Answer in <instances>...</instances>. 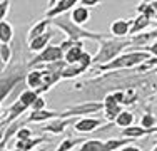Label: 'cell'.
<instances>
[{"instance_id": "1", "label": "cell", "mask_w": 157, "mask_h": 151, "mask_svg": "<svg viewBox=\"0 0 157 151\" xmlns=\"http://www.w3.org/2000/svg\"><path fill=\"white\" fill-rule=\"evenodd\" d=\"M130 47H132L130 37H125V39H115V37L109 35L107 39L100 40L99 42V51L95 52V55H92L94 66H104V64H107V62H112V60L117 59L121 54H124L125 51H129Z\"/></svg>"}, {"instance_id": "2", "label": "cell", "mask_w": 157, "mask_h": 151, "mask_svg": "<svg viewBox=\"0 0 157 151\" xmlns=\"http://www.w3.org/2000/svg\"><path fill=\"white\" fill-rule=\"evenodd\" d=\"M50 25H54L55 29L62 30L67 35V39L70 40H94V42H100V40L107 39L110 34H102V32H94V30H87L80 25H75L72 20H70L67 15H62V17H55L50 20Z\"/></svg>"}, {"instance_id": "3", "label": "cell", "mask_w": 157, "mask_h": 151, "mask_svg": "<svg viewBox=\"0 0 157 151\" xmlns=\"http://www.w3.org/2000/svg\"><path fill=\"white\" fill-rule=\"evenodd\" d=\"M27 72H29L27 62H18L7 67V71L0 76V103L9 99L10 94L13 91H17V88L25 86Z\"/></svg>"}, {"instance_id": "4", "label": "cell", "mask_w": 157, "mask_h": 151, "mask_svg": "<svg viewBox=\"0 0 157 151\" xmlns=\"http://www.w3.org/2000/svg\"><path fill=\"white\" fill-rule=\"evenodd\" d=\"M147 59H151V54L145 51H125L124 54H121L112 62H107L104 66H94V72L102 74V72H117V71L122 69H132V67H139Z\"/></svg>"}, {"instance_id": "5", "label": "cell", "mask_w": 157, "mask_h": 151, "mask_svg": "<svg viewBox=\"0 0 157 151\" xmlns=\"http://www.w3.org/2000/svg\"><path fill=\"white\" fill-rule=\"evenodd\" d=\"M63 60V52L60 51L59 45H47L42 52L35 54V57L32 60H29L27 66L29 69H33L37 66H45V64H52V62H59Z\"/></svg>"}, {"instance_id": "6", "label": "cell", "mask_w": 157, "mask_h": 151, "mask_svg": "<svg viewBox=\"0 0 157 151\" xmlns=\"http://www.w3.org/2000/svg\"><path fill=\"white\" fill-rule=\"evenodd\" d=\"M102 109H104L102 101H99V103L82 101V103H78V104L65 108L60 112V118H78V116H84V114H95V112L102 111Z\"/></svg>"}, {"instance_id": "7", "label": "cell", "mask_w": 157, "mask_h": 151, "mask_svg": "<svg viewBox=\"0 0 157 151\" xmlns=\"http://www.w3.org/2000/svg\"><path fill=\"white\" fill-rule=\"evenodd\" d=\"M77 0H54V2L48 3V9L45 15H44V18H48V20H52V18L55 17H62L63 14H67L70 9H74V7L77 5Z\"/></svg>"}, {"instance_id": "8", "label": "cell", "mask_w": 157, "mask_h": 151, "mask_svg": "<svg viewBox=\"0 0 157 151\" xmlns=\"http://www.w3.org/2000/svg\"><path fill=\"white\" fill-rule=\"evenodd\" d=\"M74 123H75V118H55V119H50V121H47V123H44V126L40 128V129L45 134L57 136V134H62L63 131Z\"/></svg>"}, {"instance_id": "9", "label": "cell", "mask_w": 157, "mask_h": 151, "mask_svg": "<svg viewBox=\"0 0 157 151\" xmlns=\"http://www.w3.org/2000/svg\"><path fill=\"white\" fill-rule=\"evenodd\" d=\"M102 126H104V121L92 118V116L78 118L75 123H74V129H75V133H78V134H92Z\"/></svg>"}, {"instance_id": "10", "label": "cell", "mask_w": 157, "mask_h": 151, "mask_svg": "<svg viewBox=\"0 0 157 151\" xmlns=\"http://www.w3.org/2000/svg\"><path fill=\"white\" fill-rule=\"evenodd\" d=\"M102 104H104V119L107 121V123H114L115 118H117L119 114L122 112V106L119 104V103H115V99L112 97V94H107L105 97H104V101H102Z\"/></svg>"}, {"instance_id": "11", "label": "cell", "mask_w": 157, "mask_h": 151, "mask_svg": "<svg viewBox=\"0 0 157 151\" xmlns=\"http://www.w3.org/2000/svg\"><path fill=\"white\" fill-rule=\"evenodd\" d=\"M130 32V18H115L110 24V35L115 39H125Z\"/></svg>"}, {"instance_id": "12", "label": "cell", "mask_w": 157, "mask_h": 151, "mask_svg": "<svg viewBox=\"0 0 157 151\" xmlns=\"http://www.w3.org/2000/svg\"><path fill=\"white\" fill-rule=\"evenodd\" d=\"M60 118V112L57 111H48V109H42V111H30V114L25 118L27 124H33V123H47L50 119Z\"/></svg>"}, {"instance_id": "13", "label": "cell", "mask_w": 157, "mask_h": 151, "mask_svg": "<svg viewBox=\"0 0 157 151\" xmlns=\"http://www.w3.org/2000/svg\"><path fill=\"white\" fill-rule=\"evenodd\" d=\"M52 39H54V30L48 29L44 35H40V37H37V39H33V40L29 42V51L39 54V52H42L47 45H50V40Z\"/></svg>"}, {"instance_id": "14", "label": "cell", "mask_w": 157, "mask_h": 151, "mask_svg": "<svg viewBox=\"0 0 157 151\" xmlns=\"http://www.w3.org/2000/svg\"><path fill=\"white\" fill-rule=\"evenodd\" d=\"M69 18H70V20H72L75 25L84 27V24H87V22L90 20V10L77 3V5L72 9V12H70V17H69Z\"/></svg>"}, {"instance_id": "15", "label": "cell", "mask_w": 157, "mask_h": 151, "mask_svg": "<svg viewBox=\"0 0 157 151\" xmlns=\"http://www.w3.org/2000/svg\"><path fill=\"white\" fill-rule=\"evenodd\" d=\"M152 20H149L147 17L144 15H137L136 18H130V32H129V37H134V35H139L142 34L147 27H151Z\"/></svg>"}, {"instance_id": "16", "label": "cell", "mask_w": 157, "mask_h": 151, "mask_svg": "<svg viewBox=\"0 0 157 151\" xmlns=\"http://www.w3.org/2000/svg\"><path fill=\"white\" fill-rule=\"evenodd\" d=\"M25 84H27L29 89L39 91L40 86H42V69H40V67L29 69L27 76H25Z\"/></svg>"}, {"instance_id": "17", "label": "cell", "mask_w": 157, "mask_h": 151, "mask_svg": "<svg viewBox=\"0 0 157 151\" xmlns=\"http://www.w3.org/2000/svg\"><path fill=\"white\" fill-rule=\"evenodd\" d=\"M44 141H48L47 136L30 138V139H25V141H15V146H13V149H18V151H32V149H35L37 146L42 145Z\"/></svg>"}, {"instance_id": "18", "label": "cell", "mask_w": 157, "mask_h": 151, "mask_svg": "<svg viewBox=\"0 0 157 151\" xmlns=\"http://www.w3.org/2000/svg\"><path fill=\"white\" fill-rule=\"evenodd\" d=\"M84 54V42H77L74 47H70L67 52H63V62L65 64H77L80 55Z\"/></svg>"}, {"instance_id": "19", "label": "cell", "mask_w": 157, "mask_h": 151, "mask_svg": "<svg viewBox=\"0 0 157 151\" xmlns=\"http://www.w3.org/2000/svg\"><path fill=\"white\" fill-rule=\"evenodd\" d=\"M75 151H109V148H107L105 141L92 138V139H85V141L78 146V149H75Z\"/></svg>"}, {"instance_id": "20", "label": "cell", "mask_w": 157, "mask_h": 151, "mask_svg": "<svg viewBox=\"0 0 157 151\" xmlns=\"http://www.w3.org/2000/svg\"><path fill=\"white\" fill-rule=\"evenodd\" d=\"M134 123H136V116H134V112L129 111V109H122V112H121V114L115 118V121H114V126L125 129V128L134 126Z\"/></svg>"}, {"instance_id": "21", "label": "cell", "mask_w": 157, "mask_h": 151, "mask_svg": "<svg viewBox=\"0 0 157 151\" xmlns=\"http://www.w3.org/2000/svg\"><path fill=\"white\" fill-rule=\"evenodd\" d=\"M48 27H50V20H48V18H42V20H39L30 30H29V34H27V40L30 42V40L37 39V37L44 35V34H45L47 30H48Z\"/></svg>"}, {"instance_id": "22", "label": "cell", "mask_w": 157, "mask_h": 151, "mask_svg": "<svg viewBox=\"0 0 157 151\" xmlns=\"http://www.w3.org/2000/svg\"><path fill=\"white\" fill-rule=\"evenodd\" d=\"M13 27H12V24L10 22H7V20H3V22H0V44H5V45H10V42L13 40Z\"/></svg>"}, {"instance_id": "23", "label": "cell", "mask_w": 157, "mask_h": 151, "mask_svg": "<svg viewBox=\"0 0 157 151\" xmlns=\"http://www.w3.org/2000/svg\"><path fill=\"white\" fill-rule=\"evenodd\" d=\"M39 96H40V94L37 92V91L25 88V89H22L20 92H18V97H17V101H18V103H22V104L25 106V108H29V109H30V106L33 104V101H35Z\"/></svg>"}, {"instance_id": "24", "label": "cell", "mask_w": 157, "mask_h": 151, "mask_svg": "<svg viewBox=\"0 0 157 151\" xmlns=\"http://www.w3.org/2000/svg\"><path fill=\"white\" fill-rule=\"evenodd\" d=\"M82 74H85V72H84V69H82L78 64H70V66L67 64V66L63 67L60 77H62V81H67V79H75V77H78V76H82Z\"/></svg>"}, {"instance_id": "25", "label": "cell", "mask_w": 157, "mask_h": 151, "mask_svg": "<svg viewBox=\"0 0 157 151\" xmlns=\"http://www.w3.org/2000/svg\"><path fill=\"white\" fill-rule=\"evenodd\" d=\"M85 141V138H67L60 141V145L55 148V151H75L77 146H80Z\"/></svg>"}, {"instance_id": "26", "label": "cell", "mask_w": 157, "mask_h": 151, "mask_svg": "<svg viewBox=\"0 0 157 151\" xmlns=\"http://www.w3.org/2000/svg\"><path fill=\"white\" fill-rule=\"evenodd\" d=\"M139 126L144 128V129H152V128H155L157 126V116L154 112H145V114H142Z\"/></svg>"}, {"instance_id": "27", "label": "cell", "mask_w": 157, "mask_h": 151, "mask_svg": "<svg viewBox=\"0 0 157 151\" xmlns=\"http://www.w3.org/2000/svg\"><path fill=\"white\" fill-rule=\"evenodd\" d=\"M137 15H144L149 20H154V7L151 5V2H140L137 5Z\"/></svg>"}, {"instance_id": "28", "label": "cell", "mask_w": 157, "mask_h": 151, "mask_svg": "<svg viewBox=\"0 0 157 151\" xmlns=\"http://www.w3.org/2000/svg\"><path fill=\"white\" fill-rule=\"evenodd\" d=\"M0 57H2L3 64H5L7 67L10 66V60L13 57V51L10 45H5V44H0Z\"/></svg>"}, {"instance_id": "29", "label": "cell", "mask_w": 157, "mask_h": 151, "mask_svg": "<svg viewBox=\"0 0 157 151\" xmlns=\"http://www.w3.org/2000/svg\"><path fill=\"white\" fill-rule=\"evenodd\" d=\"M78 66L84 69V72H87V71L92 69V66H94V60H92V55L89 54L87 51H84V54L80 55V59H78Z\"/></svg>"}, {"instance_id": "30", "label": "cell", "mask_w": 157, "mask_h": 151, "mask_svg": "<svg viewBox=\"0 0 157 151\" xmlns=\"http://www.w3.org/2000/svg\"><path fill=\"white\" fill-rule=\"evenodd\" d=\"M32 128H27V126H22L20 129L15 133V141H25V139H30L32 138Z\"/></svg>"}, {"instance_id": "31", "label": "cell", "mask_w": 157, "mask_h": 151, "mask_svg": "<svg viewBox=\"0 0 157 151\" xmlns=\"http://www.w3.org/2000/svg\"><path fill=\"white\" fill-rule=\"evenodd\" d=\"M10 5L12 3L9 0H0V22H3L7 18V15L10 12Z\"/></svg>"}, {"instance_id": "32", "label": "cell", "mask_w": 157, "mask_h": 151, "mask_svg": "<svg viewBox=\"0 0 157 151\" xmlns=\"http://www.w3.org/2000/svg\"><path fill=\"white\" fill-rule=\"evenodd\" d=\"M47 106V101L44 96H39L35 101H33V104L30 106V111H42V109H45Z\"/></svg>"}, {"instance_id": "33", "label": "cell", "mask_w": 157, "mask_h": 151, "mask_svg": "<svg viewBox=\"0 0 157 151\" xmlns=\"http://www.w3.org/2000/svg\"><path fill=\"white\" fill-rule=\"evenodd\" d=\"M78 5H82V7H85V9L90 10V9H95V7L102 5V2H100V0H80Z\"/></svg>"}, {"instance_id": "34", "label": "cell", "mask_w": 157, "mask_h": 151, "mask_svg": "<svg viewBox=\"0 0 157 151\" xmlns=\"http://www.w3.org/2000/svg\"><path fill=\"white\" fill-rule=\"evenodd\" d=\"M144 51L149 52V54H151V57H157V39L152 44H149L147 47H144Z\"/></svg>"}, {"instance_id": "35", "label": "cell", "mask_w": 157, "mask_h": 151, "mask_svg": "<svg viewBox=\"0 0 157 151\" xmlns=\"http://www.w3.org/2000/svg\"><path fill=\"white\" fill-rule=\"evenodd\" d=\"M117 151H142L139 146H136V145H132V143H130V145H125L124 148H121V149H117Z\"/></svg>"}, {"instance_id": "36", "label": "cell", "mask_w": 157, "mask_h": 151, "mask_svg": "<svg viewBox=\"0 0 157 151\" xmlns=\"http://www.w3.org/2000/svg\"><path fill=\"white\" fill-rule=\"evenodd\" d=\"M7 71V66L3 64V60H2V57H0V76H2L3 72Z\"/></svg>"}, {"instance_id": "37", "label": "cell", "mask_w": 157, "mask_h": 151, "mask_svg": "<svg viewBox=\"0 0 157 151\" xmlns=\"http://www.w3.org/2000/svg\"><path fill=\"white\" fill-rule=\"evenodd\" d=\"M151 5L154 7V14H155L154 15V20H157V2H151Z\"/></svg>"}, {"instance_id": "38", "label": "cell", "mask_w": 157, "mask_h": 151, "mask_svg": "<svg viewBox=\"0 0 157 151\" xmlns=\"http://www.w3.org/2000/svg\"><path fill=\"white\" fill-rule=\"evenodd\" d=\"M3 116H5V109H3V104L0 103V119H3Z\"/></svg>"}, {"instance_id": "39", "label": "cell", "mask_w": 157, "mask_h": 151, "mask_svg": "<svg viewBox=\"0 0 157 151\" xmlns=\"http://www.w3.org/2000/svg\"><path fill=\"white\" fill-rule=\"evenodd\" d=\"M32 151H47V146H44V148H35V149H32Z\"/></svg>"}, {"instance_id": "40", "label": "cell", "mask_w": 157, "mask_h": 151, "mask_svg": "<svg viewBox=\"0 0 157 151\" xmlns=\"http://www.w3.org/2000/svg\"><path fill=\"white\" fill-rule=\"evenodd\" d=\"M0 151H18V149H13V148H12V149H10V148H3V149H0Z\"/></svg>"}, {"instance_id": "41", "label": "cell", "mask_w": 157, "mask_h": 151, "mask_svg": "<svg viewBox=\"0 0 157 151\" xmlns=\"http://www.w3.org/2000/svg\"><path fill=\"white\" fill-rule=\"evenodd\" d=\"M0 121H2V119H0Z\"/></svg>"}]
</instances>
